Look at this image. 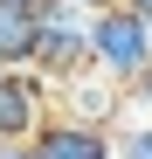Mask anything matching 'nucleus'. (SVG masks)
I'll return each mask as SVG.
<instances>
[{"instance_id": "1", "label": "nucleus", "mask_w": 152, "mask_h": 159, "mask_svg": "<svg viewBox=\"0 0 152 159\" xmlns=\"http://www.w3.org/2000/svg\"><path fill=\"white\" fill-rule=\"evenodd\" d=\"M90 69L111 76V83H138V76L152 69V21L132 14L124 0L104 7V14H97V28H90Z\"/></svg>"}, {"instance_id": "2", "label": "nucleus", "mask_w": 152, "mask_h": 159, "mask_svg": "<svg viewBox=\"0 0 152 159\" xmlns=\"http://www.w3.org/2000/svg\"><path fill=\"white\" fill-rule=\"evenodd\" d=\"M90 28H97V7H90V0H48L35 69H42L56 90L69 83V76H83V69H90Z\"/></svg>"}, {"instance_id": "3", "label": "nucleus", "mask_w": 152, "mask_h": 159, "mask_svg": "<svg viewBox=\"0 0 152 159\" xmlns=\"http://www.w3.org/2000/svg\"><path fill=\"white\" fill-rule=\"evenodd\" d=\"M56 118V83L42 69H0V145H35Z\"/></svg>"}, {"instance_id": "4", "label": "nucleus", "mask_w": 152, "mask_h": 159, "mask_svg": "<svg viewBox=\"0 0 152 159\" xmlns=\"http://www.w3.org/2000/svg\"><path fill=\"white\" fill-rule=\"evenodd\" d=\"M56 111L62 118H83V125H104V131H124V83H111V76H97V69H83V76H69V83L56 90Z\"/></svg>"}, {"instance_id": "5", "label": "nucleus", "mask_w": 152, "mask_h": 159, "mask_svg": "<svg viewBox=\"0 0 152 159\" xmlns=\"http://www.w3.org/2000/svg\"><path fill=\"white\" fill-rule=\"evenodd\" d=\"M35 159H118V131L56 111V118L42 125V139H35Z\"/></svg>"}, {"instance_id": "6", "label": "nucleus", "mask_w": 152, "mask_h": 159, "mask_svg": "<svg viewBox=\"0 0 152 159\" xmlns=\"http://www.w3.org/2000/svg\"><path fill=\"white\" fill-rule=\"evenodd\" d=\"M48 0H0V69H35Z\"/></svg>"}, {"instance_id": "7", "label": "nucleus", "mask_w": 152, "mask_h": 159, "mask_svg": "<svg viewBox=\"0 0 152 159\" xmlns=\"http://www.w3.org/2000/svg\"><path fill=\"white\" fill-rule=\"evenodd\" d=\"M118 159H152V118H132L118 131Z\"/></svg>"}, {"instance_id": "8", "label": "nucleus", "mask_w": 152, "mask_h": 159, "mask_svg": "<svg viewBox=\"0 0 152 159\" xmlns=\"http://www.w3.org/2000/svg\"><path fill=\"white\" fill-rule=\"evenodd\" d=\"M0 159H35V145H0Z\"/></svg>"}, {"instance_id": "9", "label": "nucleus", "mask_w": 152, "mask_h": 159, "mask_svg": "<svg viewBox=\"0 0 152 159\" xmlns=\"http://www.w3.org/2000/svg\"><path fill=\"white\" fill-rule=\"evenodd\" d=\"M124 7H132V14H145V21H152V0H124Z\"/></svg>"}, {"instance_id": "10", "label": "nucleus", "mask_w": 152, "mask_h": 159, "mask_svg": "<svg viewBox=\"0 0 152 159\" xmlns=\"http://www.w3.org/2000/svg\"><path fill=\"white\" fill-rule=\"evenodd\" d=\"M90 7H97V14H104V7H118V0H90Z\"/></svg>"}]
</instances>
